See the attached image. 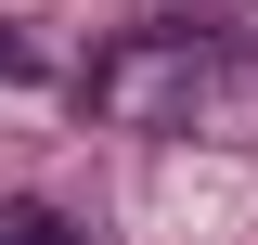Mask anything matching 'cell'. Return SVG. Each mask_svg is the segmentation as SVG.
<instances>
[{
    "mask_svg": "<svg viewBox=\"0 0 258 245\" xmlns=\"http://www.w3.org/2000/svg\"><path fill=\"white\" fill-rule=\"evenodd\" d=\"M0 245H78L64 207H0Z\"/></svg>",
    "mask_w": 258,
    "mask_h": 245,
    "instance_id": "cell-1",
    "label": "cell"
}]
</instances>
